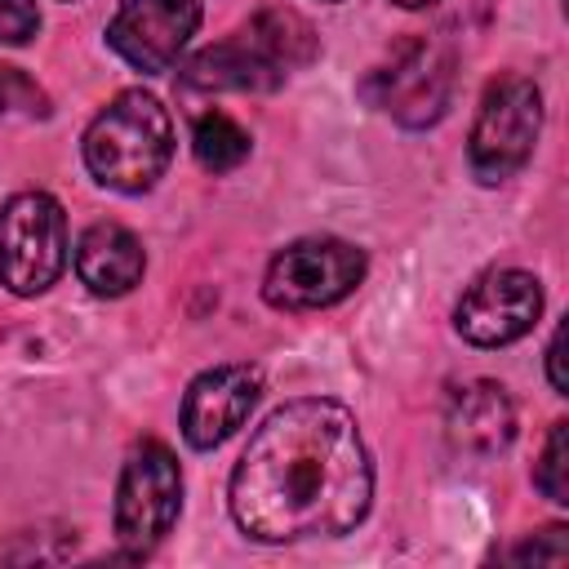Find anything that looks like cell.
<instances>
[{
    "instance_id": "cell-17",
    "label": "cell",
    "mask_w": 569,
    "mask_h": 569,
    "mask_svg": "<svg viewBox=\"0 0 569 569\" xmlns=\"http://www.w3.org/2000/svg\"><path fill=\"white\" fill-rule=\"evenodd\" d=\"M40 31V4L36 0H0V44L18 49L31 44Z\"/></svg>"
},
{
    "instance_id": "cell-5",
    "label": "cell",
    "mask_w": 569,
    "mask_h": 569,
    "mask_svg": "<svg viewBox=\"0 0 569 569\" xmlns=\"http://www.w3.org/2000/svg\"><path fill=\"white\" fill-rule=\"evenodd\" d=\"M369 258L360 244L338 236H307L284 244L262 276V298L276 311H320L356 293L365 280Z\"/></svg>"
},
{
    "instance_id": "cell-12",
    "label": "cell",
    "mask_w": 569,
    "mask_h": 569,
    "mask_svg": "<svg viewBox=\"0 0 569 569\" xmlns=\"http://www.w3.org/2000/svg\"><path fill=\"white\" fill-rule=\"evenodd\" d=\"M445 436L471 458H493L516 440V405L502 382L476 378L462 382L445 405Z\"/></svg>"
},
{
    "instance_id": "cell-1",
    "label": "cell",
    "mask_w": 569,
    "mask_h": 569,
    "mask_svg": "<svg viewBox=\"0 0 569 569\" xmlns=\"http://www.w3.org/2000/svg\"><path fill=\"white\" fill-rule=\"evenodd\" d=\"M227 502L240 533L267 547L351 533L373 502V462L351 409L302 396L267 413L231 471Z\"/></svg>"
},
{
    "instance_id": "cell-19",
    "label": "cell",
    "mask_w": 569,
    "mask_h": 569,
    "mask_svg": "<svg viewBox=\"0 0 569 569\" xmlns=\"http://www.w3.org/2000/svg\"><path fill=\"white\" fill-rule=\"evenodd\" d=\"M560 356H565V325H556V333H551V342H547V378H551L556 396H569V378H565Z\"/></svg>"
},
{
    "instance_id": "cell-18",
    "label": "cell",
    "mask_w": 569,
    "mask_h": 569,
    "mask_svg": "<svg viewBox=\"0 0 569 569\" xmlns=\"http://www.w3.org/2000/svg\"><path fill=\"white\" fill-rule=\"evenodd\" d=\"M511 560H533V565H565V560H569V538H565V529H560V525H551V529H538L533 538H525V542L511 551Z\"/></svg>"
},
{
    "instance_id": "cell-7",
    "label": "cell",
    "mask_w": 569,
    "mask_h": 569,
    "mask_svg": "<svg viewBox=\"0 0 569 569\" xmlns=\"http://www.w3.org/2000/svg\"><path fill=\"white\" fill-rule=\"evenodd\" d=\"M365 98L405 129H427L449 111L453 98V53L440 40H405L391 62L365 80Z\"/></svg>"
},
{
    "instance_id": "cell-11",
    "label": "cell",
    "mask_w": 569,
    "mask_h": 569,
    "mask_svg": "<svg viewBox=\"0 0 569 569\" xmlns=\"http://www.w3.org/2000/svg\"><path fill=\"white\" fill-rule=\"evenodd\" d=\"M284 67L271 53V44L258 36V27L249 22L244 31H236L231 40H218L209 49H200L187 67H182V84L187 89H236V93H267L284 84Z\"/></svg>"
},
{
    "instance_id": "cell-15",
    "label": "cell",
    "mask_w": 569,
    "mask_h": 569,
    "mask_svg": "<svg viewBox=\"0 0 569 569\" xmlns=\"http://www.w3.org/2000/svg\"><path fill=\"white\" fill-rule=\"evenodd\" d=\"M533 489L556 507L569 502V422L565 418L551 422V431H547V445L533 462Z\"/></svg>"
},
{
    "instance_id": "cell-6",
    "label": "cell",
    "mask_w": 569,
    "mask_h": 569,
    "mask_svg": "<svg viewBox=\"0 0 569 569\" xmlns=\"http://www.w3.org/2000/svg\"><path fill=\"white\" fill-rule=\"evenodd\" d=\"M67 267V213L49 191H18L0 204V284L36 298Z\"/></svg>"
},
{
    "instance_id": "cell-16",
    "label": "cell",
    "mask_w": 569,
    "mask_h": 569,
    "mask_svg": "<svg viewBox=\"0 0 569 569\" xmlns=\"http://www.w3.org/2000/svg\"><path fill=\"white\" fill-rule=\"evenodd\" d=\"M0 116H27V120L49 116V98L18 67H0Z\"/></svg>"
},
{
    "instance_id": "cell-13",
    "label": "cell",
    "mask_w": 569,
    "mask_h": 569,
    "mask_svg": "<svg viewBox=\"0 0 569 569\" xmlns=\"http://www.w3.org/2000/svg\"><path fill=\"white\" fill-rule=\"evenodd\" d=\"M147 253L142 240L120 222H93L76 240V276L98 298H120L133 284H142Z\"/></svg>"
},
{
    "instance_id": "cell-20",
    "label": "cell",
    "mask_w": 569,
    "mask_h": 569,
    "mask_svg": "<svg viewBox=\"0 0 569 569\" xmlns=\"http://www.w3.org/2000/svg\"><path fill=\"white\" fill-rule=\"evenodd\" d=\"M391 4H400V9H427V4H436V0H391Z\"/></svg>"
},
{
    "instance_id": "cell-8",
    "label": "cell",
    "mask_w": 569,
    "mask_h": 569,
    "mask_svg": "<svg viewBox=\"0 0 569 569\" xmlns=\"http://www.w3.org/2000/svg\"><path fill=\"white\" fill-rule=\"evenodd\" d=\"M542 316V284L520 267L485 271L453 307V329L471 347H507L525 338Z\"/></svg>"
},
{
    "instance_id": "cell-14",
    "label": "cell",
    "mask_w": 569,
    "mask_h": 569,
    "mask_svg": "<svg viewBox=\"0 0 569 569\" xmlns=\"http://www.w3.org/2000/svg\"><path fill=\"white\" fill-rule=\"evenodd\" d=\"M191 151L209 173H231V169H240L249 160L253 142L240 129V120H231L227 111H204L196 120V129H191Z\"/></svg>"
},
{
    "instance_id": "cell-21",
    "label": "cell",
    "mask_w": 569,
    "mask_h": 569,
    "mask_svg": "<svg viewBox=\"0 0 569 569\" xmlns=\"http://www.w3.org/2000/svg\"><path fill=\"white\" fill-rule=\"evenodd\" d=\"M329 4H333V0H329Z\"/></svg>"
},
{
    "instance_id": "cell-4",
    "label": "cell",
    "mask_w": 569,
    "mask_h": 569,
    "mask_svg": "<svg viewBox=\"0 0 569 569\" xmlns=\"http://www.w3.org/2000/svg\"><path fill=\"white\" fill-rule=\"evenodd\" d=\"M178 511H182V467L173 449L160 440H138L116 485V511H111L116 542L124 547L129 560H142L151 547L164 542Z\"/></svg>"
},
{
    "instance_id": "cell-3",
    "label": "cell",
    "mask_w": 569,
    "mask_h": 569,
    "mask_svg": "<svg viewBox=\"0 0 569 569\" xmlns=\"http://www.w3.org/2000/svg\"><path fill=\"white\" fill-rule=\"evenodd\" d=\"M542 129V89L529 76H498L489 80L471 138H467V164L476 182L498 187L516 178L538 142Z\"/></svg>"
},
{
    "instance_id": "cell-2",
    "label": "cell",
    "mask_w": 569,
    "mask_h": 569,
    "mask_svg": "<svg viewBox=\"0 0 569 569\" xmlns=\"http://www.w3.org/2000/svg\"><path fill=\"white\" fill-rule=\"evenodd\" d=\"M84 169L120 196L151 191L173 160V120L147 89L116 93L84 129Z\"/></svg>"
},
{
    "instance_id": "cell-10",
    "label": "cell",
    "mask_w": 569,
    "mask_h": 569,
    "mask_svg": "<svg viewBox=\"0 0 569 569\" xmlns=\"http://www.w3.org/2000/svg\"><path fill=\"white\" fill-rule=\"evenodd\" d=\"M262 400V369L258 365H213L191 378L182 396V440L191 449H218L227 436L244 427L253 405Z\"/></svg>"
},
{
    "instance_id": "cell-9",
    "label": "cell",
    "mask_w": 569,
    "mask_h": 569,
    "mask_svg": "<svg viewBox=\"0 0 569 569\" xmlns=\"http://www.w3.org/2000/svg\"><path fill=\"white\" fill-rule=\"evenodd\" d=\"M200 31V0H120L107 44L142 76L169 71Z\"/></svg>"
}]
</instances>
